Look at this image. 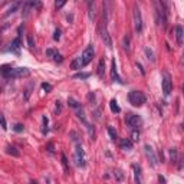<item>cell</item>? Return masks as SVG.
<instances>
[{"label":"cell","instance_id":"cell-17","mask_svg":"<svg viewBox=\"0 0 184 184\" xmlns=\"http://www.w3.org/2000/svg\"><path fill=\"white\" fill-rule=\"evenodd\" d=\"M10 50L15 52V53H19V50H20V36H18L15 40H12V43H10Z\"/></svg>","mask_w":184,"mask_h":184},{"label":"cell","instance_id":"cell-16","mask_svg":"<svg viewBox=\"0 0 184 184\" xmlns=\"http://www.w3.org/2000/svg\"><path fill=\"white\" fill-rule=\"evenodd\" d=\"M120 147H121V150H124V151H129V150H132V141L124 138V139H121Z\"/></svg>","mask_w":184,"mask_h":184},{"label":"cell","instance_id":"cell-9","mask_svg":"<svg viewBox=\"0 0 184 184\" xmlns=\"http://www.w3.org/2000/svg\"><path fill=\"white\" fill-rule=\"evenodd\" d=\"M93 55H95V49H93V46H92V45H88L86 47H85L83 53L81 55L83 66H86V65H88L92 61V59H93Z\"/></svg>","mask_w":184,"mask_h":184},{"label":"cell","instance_id":"cell-23","mask_svg":"<svg viewBox=\"0 0 184 184\" xmlns=\"http://www.w3.org/2000/svg\"><path fill=\"white\" fill-rule=\"evenodd\" d=\"M144 52H145V55H147V59L148 61H151V62H156V58H154V53H153V50L150 49V47H145L144 49Z\"/></svg>","mask_w":184,"mask_h":184},{"label":"cell","instance_id":"cell-30","mask_svg":"<svg viewBox=\"0 0 184 184\" xmlns=\"http://www.w3.org/2000/svg\"><path fill=\"white\" fill-rule=\"evenodd\" d=\"M124 49H125L127 52L131 50V47H129V36H128V35H127V36H124Z\"/></svg>","mask_w":184,"mask_h":184},{"label":"cell","instance_id":"cell-10","mask_svg":"<svg viewBox=\"0 0 184 184\" xmlns=\"http://www.w3.org/2000/svg\"><path fill=\"white\" fill-rule=\"evenodd\" d=\"M78 112H76V115H78V118H79V120L82 121L83 122V125H85V127H86V129H88V132H89V135H91L92 138L95 137V131H93V127H92L91 124H89V122H88V121H86V118H85V112H83V110L82 108H78Z\"/></svg>","mask_w":184,"mask_h":184},{"label":"cell","instance_id":"cell-20","mask_svg":"<svg viewBox=\"0 0 184 184\" xmlns=\"http://www.w3.org/2000/svg\"><path fill=\"white\" fill-rule=\"evenodd\" d=\"M98 76L99 78H104V74H105V59L102 58L101 61H99V64H98Z\"/></svg>","mask_w":184,"mask_h":184},{"label":"cell","instance_id":"cell-12","mask_svg":"<svg viewBox=\"0 0 184 184\" xmlns=\"http://www.w3.org/2000/svg\"><path fill=\"white\" fill-rule=\"evenodd\" d=\"M111 78H112V81H114V82L124 83L122 78H121L120 75H118V69H117V61H115V59H112V62H111Z\"/></svg>","mask_w":184,"mask_h":184},{"label":"cell","instance_id":"cell-33","mask_svg":"<svg viewBox=\"0 0 184 184\" xmlns=\"http://www.w3.org/2000/svg\"><path fill=\"white\" fill-rule=\"evenodd\" d=\"M0 125H1V128L4 129V131L7 129V125H6V120H4V117H3L1 114H0Z\"/></svg>","mask_w":184,"mask_h":184},{"label":"cell","instance_id":"cell-19","mask_svg":"<svg viewBox=\"0 0 184 184\" xmlns=\"http://www.w3.org/2000/svg\"><path fill=\"white\" fill-rule=\"evenodd\" d=\"M71 68H72V69H82V68H83L82 58H81V56H78V58H75L74 61L71 62Z\"/></svg>","mask_w":184,"mask_h":184},{"label":"cell","instance_id":"cell-41","mask_svg":"<svg viewBox=\"0 0 184 184\" xmlns=\"http://www.w3.org/2000/svg\"><path fill=\"white\" fill-rule=\"evenodd\" d=\"M52 144H47V151H49V153H50V154H53V150H52Z\"/></svg>","mask_w":184,"mask_h":184},{"label":"cell","instance_id":"cell-40","mask_svg":"<svg viewBox=\"0 0 184 184\" xmlns=\"http://www.w3.org/2000/svg\"><path fill=\"white\" fill-rule=\"evenodd\" d=\"M46 55H47V56H53V55H55V50H52V49H47V50H46Z\"/></svg>","mask_w":184,"mask_h":184},{"label":"cell","instance_id":"cell-21","mask_svg":"<svg viewBox=\"0 0 184 184\" xmlns=\"http://www.w3.org/2000/svg\"><path fill=\"white\" fill-rule=\"evenodd\" d=\"M110 108H111V111H112L114 114H118V112H121V108L118 107V104H117V101H115V99H111Z\"/></svg>","mask_w":184,"mask_h":184},{"label":"cell","instance_id":"cell-1","mask_svg":"<svg viewBox=\"0 0 184 184\" xmlns=\"http://www.w3.org/2000/svg\"><path fill=\"white\" fill-rule=\"evenodd\" d=\"M0 74L6 78H23V76H29L30 75V71L28 68H12L9 65H4L0 68Z\"/></svg>","mask_w":184,"mask_h":184},{"label":"cell","instance_id":"cell-6","mask_svg":"<svg viewBox=\"0 0 184 184\" xmlns=\"http://www.w3.org/2000/svg\"><path fill=\"white\" fill-rule=\"evenodd\" d=\"M74 161L76 167H85V154L81 147V144L75 145V153H74Z\"/></svg>","mask_w":184,"mask_h":184},{"label":"cell","instance_id":"cell-8","mask_svg":"<svg viewBox=\"0 0 184 184\" xmlns=\"http://www.w3.org/2000/svg\"><path fill=\"white\" fill-rule=\"evenodd\" d=\"M125 122L128 124L131 128H138V127L142 124V120H141L139 115L129 112V114H127V117H125Z\"/></svg>","mask_w":184,"mask_h":184},{"label":"cell","instance_id":"cell-26","mask_svg":"<svg viewBox=\"0 0 184 184\" xmlns=\"http://www.w3.org/2000/svg\"><path fill=\"white\" fill-rule=\"evenodd\" d=\"M89 76H91V74H88V72H79V74L74 75V79H86Z\"/></svg>","mask_w":184,"mask_h":184},{"label":"cell","instance_id":"cell-7","mask_svg":"<svg viewBox=\"0 0 184 184\" xmlns=\"http://www.w3.org/2000/svg\"><path fill=\"white\" fill-rule=\"evenodd\" d=\"M173 89V81H171V75L168 72L163 74V92H164V96H168L171 93Z\"/></svg>","mask_w":184,"mask_h":184},{"label":"cell","instance_id":"cell-24","mask_svg":"<svg viewBox=\"0 0 184 184\" xmlns=\"http://www.w3.org/2000/svg\"><path fill=\"white\" fill-rule=\"evenodd\" d=\"M68 104H69V107H71V108H74V110L81 108V104L76 101V99H74V98H69V99H68Z\"/></svg>","mask_w":184,"mask_h":184},{"label":"cell","instance_id":"cell-18","mask_svg":"<svg viewBox=\"0 0 184 184\" xmlns=\"http://www.w3.org/2000/svg\"><path fill=\"white\" fill-rule=\"evenodd\" d=\"M19 6H20V1H19V0H15V1H13V4H12L9 9L6 10V13H4V18H7V16H10V15H13V13L18 10Z\"/></svg>","mask_w":184,"mask_h":184},{"label":"cell","instance_id":"cell-32","mask_svg":"<svg viewBox=\"0 0 184 184\" xmlns=\"http://www.w3.org/2000/svg\"><path fill=\"white\" fill-rule=\"evenodd\" d=\"M66 1H68V0H56V1H55L56 9H62L65 4H66Z\"/></svg>","mask_w":184,"mask_h":184},{"label":"cell","instance_id":"cell-13","mask_svg":"<svg viewBox=\"0 0 184 184\" xmlns=\"http://www.w3.org/2000/svg\"><path fill=\"white\" fill-rule=\"evenodd\" d=\"M183 37H184V30L180 25L175 26V39H177V45L181 46L183 45Z\"/></svg>","mask_w":184,"mask_h":184},{"label":"cell","instance_id":"cell-35","mask_svg":"<svg viewBox=\"0 0 184 184\" xmlns=\"http://www.w3.org/2000/svg\"><path fill=\"white\" fill-rule=\"evenodd\" d=\"M13 129H15V131H16V132H22V131H23V129H25V127H23V125H22V124H16V125H15V127H13Z\"/></svg>","mask_w":184,"mask_h":184},{"label":"cell","instance_id":"cell-43","mask_svg":"<svg viewBox=\"0 0 184 184\" xmlns=\"http://www.w3.org/2000/svg\"><path fill=\"white\" fill-rule=\"evenodd\" d=\"M158 181H160V183H166V178L160 175V177H158Z\"/></svg>","mask_w":184,"mask_h":184},{"label":"cell","instance_id":"cell-42","mask_svg":"<svg viewBox=\"0 0 184 184\" xmlns=\"http://www.w3.org/2000/svg\"><path fill=\"white\" fill-rule=\"evenodd\" d=\"M137 68L139 69V71H141V74H142V75L145 74V72H144V69H142V66H141V64H137Z\"/></svg>","mask_w":184,"mask_h":184},{"label":"cell","instance_id":"cell-34","mask_svg":"<svg viewBox=\"0 0 184 184\" xmlns=\"http://www.w3.org/2000/svg\"><path fill=\"white\" fill-rule=\"evenodd\" d=\"M42 89H43V91H46V92H50V91H52V85H49V83L43 82V83H42Z\"/></svg>","mask_w":184,"mask_h":184},{"label":"cell","instance_id":"cell-28","mask_svg":"<svg viewBox=\"0 0 184 184\" xmlns=\"http://www.w3.org/2000/svg\"><path fill=\"white\" fill-rule=\"evenodd\" d=\"M170 158H171V163L177 161V148H170Z\"/></svg>","mask_w":184,"mask_h":184},{"label":"cell","instance_id":"cell-27","mask_svg":"<svg viewBox=\"0 0 184 184\" xmlns=\"http://www.w3.org/2000/svg\"><path fill=\"white\" fill-rule=\"evenodd\" d=\"M138 138H139V131L138 128H132V132H131V141L134 142V141H138Z\"/></svg>","mask_w":184,"mask_h":184},{"label":"cell","instance_id":"cell-37","mask_svg":"<svg viewBox=\"0 0 184 184\" xmlns=\"http://www.w3.org/2000/svg\"><path fill=\"white\" fill-rule=\"evenodd\" d=\"M56 107H55V111H56V114H61V111H62V107H61V102L59 101H56Z\"/></svg>","mask_w":184,"mask_h":184},{"label":"cell","instance_id":"cell-14","mask_svg":"<svg viewBox=\"0 0 184 184\" xmlns=\"http://www.w3.org/2000/svg\"><path fill=\"white\" fill-rule=\"evenodd\" d=\"M88 16L89 20H95V0H88Z\"/></svg>","mask_w":184,"mask_h":184},{"label":"cell","instance_id":"cell-25","mask_svg":"<svg viewBox=\"0 0 184 184\" xmlns=\"http://www.w3.org/2000/svg\"><path fill=\"white\" fill-rule=\"evenodd\" d=\"M6 153L13 157H19V151L15 147H12V145H7V147H6Z\"/></svg>","mask_w":184,"mask_h":184},{"label":"cell","instance_id":"cell-31","mask_svg":"<svg viewBox=\"0 0 184 184\" xmlns=\"http://www.w3.org/2000/svg\"><path fill=\"white\" fill-rule=\"evenodd\" d=\"M42 121H43V128H42V132H43V134H47V131H49V128H47V124H49V121H47V118H46V117H43V118H42Z\"/></svg>","mask_w":184,"mask_h":184},{"label":"cell","instance_id":"cell-39","mask_svg":"<svg viewBox=\"0 0 184 184\" xmlns=\"http://www.w3.org/2000/svg\"><path fill=\"white\" fill-rule=\"evenodd\" d=\"M53 39H55V40H59V39H61V30H59V29H56V30H55Z\"/></svg>","mask_w":184,"mask_h":184},{"label":"cell","instance_id":"cell-15","mask_svg":"<svg viewBox=\"0 0 184 184\" xmlns=\"http://www.w3.org/2000/svg\"><path fill=\"white\" fill-rule=\"evenodd\" d=\"M132 171H134V181L135 183H141V168L137 164H132Z\"/></svg>","mask_w":184,"mask_h":184},{"label":"cell","instance_id":"cell-5","mask_svg":"<svg viewBox=\"0 0 184 184\" xmlns=\"http://www.w3.org/2000/svg\"><path fill=\"white\" fill-rule=\"evenodd\" d=\"M132 19H134V29L137 33H141L142 32V18H141V10L137 4L134 6V10H132Z\"/></svg>","mask_w":184,"mask_h":184},{"label":"cell","instance_id":"cell-36","mask_svg":"<svg viewBox=\"0 0 184 184\" xmlns=\"http://www.w3.org/2000/svg\"><path fill=\"white\" fill-rule=\"evenodd\" d=\"M53 59H55L56 62H62V61H64L62 55H61V53H58V52H55V55H53Z\"/></svg>","mask_w":184,"mask_h":184},{"label":"cell","instance_id":"cell-3","mask_svg":"<svg viewBox=\"0 0 184 184\" xmlns=\"http://www.w3.org/2000/svg\"><path fill=\"white\" fill-rule=\"evenodd\" d=\"M128 101H129V104H131L132 107H142V105L145 104V101H147V98H145L144 92L131 91L128 93Z\"/></svg>","mask_w":184,"mask_h":184},{"label":"cell","instance_id":"cell-4","mask_svg":"<svg viewBox=\"0 0 184 184\" xmlns=\"http://www.w3.org/2000/svg\"><path fill=\"white\" fill-rule=\"evenodd\" d=\"M40 7H42V1L40 0H26L25 4H23V9H22V16L23 18H28L32 9L39 10Z\"/></svg>","mask_w":184,"mask_h":184},{"label":"cell","instance_id":"cell-11","mask_svg":"<svg viewBox=\"0 0 184 184\" xmlns=\"http://www.w3.org/2000/svg\"><path fill=\"white\" fill-rule=\"evenodd\" d=\"M144 153H145V157L148 158V163L151 164V167H156L157 166V157H156L154 150L147 144V145H144Z\"/></svg>","mask_w":184,"mask_h":184},{"label":"cell","instance_id":"cell-38","mask_svg":"<svg viewBox=\"0 0 184 184\" xmlns=\"http://www.w3.org/2000/svg\"><path fill=\"white\" fill-rule=\"evenodd\" d=\"M28 43L30 47H35V42H33V37H32V35H29L28 36Z\"/></svg>","mask_w":184,"mask_h":184},{"label":"cell","instance_id":"cell-29","mask_svg":"<svg viewBox=\"0 0 184 184\" xmlns=\"http://www.w3.org/2000/svg\"><path fill=\"white\" fill-rule=\"evenodd\" d=\"M108 134H110V137L112 141H115L117 139V131L112 128V127H108Z\"/></svg>","mask_w":184,"mask_h":184},{"label":"cell","instance_id":"cell-22","mask_svg":"<svg viewBox=\"0 0 184 184\" xmlns=\"http://www.w3.org/2000/svg\"><path fill=\"white\" fill-rule=\"evenodd\" d=\"M61 160H62V166H64V170H65V174H69V164H68V158L65 154L61 156Z\"/></svg>","mask_w":184,"mask_h":184},{"label":"cell","instance_id":"cell-2","mask_svg":"<svg viewBox=\"0 0 184 184\" xmlns=\"http://www.w3.org/2000/svg\"><path fill=\"white\" fill-rule=\"evenodd\" d=\"M154 1V7H156V20L158 25H163L166 28V22H167V7H164L163 4V0H153Z\"/></svg>","mask_w":184,"mask_h":184}]
</instances>
